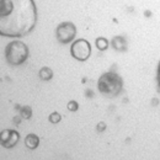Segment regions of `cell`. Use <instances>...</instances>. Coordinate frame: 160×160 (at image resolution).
<instances>
[{
    "label": "cell",
    "instance_id": "6da1fadb",
    "mask_svg": "<svg viewBox=\"0 0 160 160\" xmlns=\"http://www.w3.org/2000/svg\"><path fill=\"white\" fill-rule=\"evenodd\" d=\"M0 33L8 37L27 35L36 25V6L33 1H0Z\"/></svg>",
    "mask_w": 160,
    "mask_h": 160
},
{
    "label": "cell",
    "instance_id": "3957f363",
    "mask_svg": "<svg viewBox=\"0 0 160 160\" xmlns=\"http://www.w3.org/2000/svg\"><path fill=\"white\" fill-rule=\"evenodd\" d=\"M28 57V48L21 41H12L5 48V58L12 65H20Z\"/></svg>",
    "mask_w": 160,
    "mask_h": 160
},
{
    "label": "cell",
    "instance_id": "30bf717a",
    "mask_svg": "<svg viewBox=\"0 0 160 160\" xmlns=\"http://www.w3.org/2000/svg\"><path fill=\"white\" fill-rule=\"evenodd\" d=\"M31 115H32V111H31L30 107H27V106L22 107V110H21V116H22L23 118H30Z\"/></svg>",
    "mask_w": 160,
    "mask_h": 160
},
{
    "label": "cell",
    "instance_id": "4fadbf2b",
    "mask_svg": "<svg viewBox=\"0 0 160 160\" xmlns=\"http://www.w3.org/2000/svg\"><path fill=\"white\" fill-rule=\"evenodd\" d=\"M105 128H106V124H105L103 122H102V123H99V124H98V131L102 132V131H103Z\"/></svg>",
    "mask_w": 160,
    "mask_h": 160
},
{
    "label": "cell",
    "instance_id": "52a82bcc",
    "mask_svg": "<svg viewBox=\"0 0 160 160\" xmlns=\"http://www.w3.org/2000/svg\"><path fill=\"white\" fill-rule=\"evenodd\" d=\"M25 144H26V147L28 149H36L38 147V144H40V138L36 134L31 133L25 138Z\"/></svg>",
    "mask_w": 160,
    "mask_h": 160
},
{
    "label": "cell",
    "instance_id": "7c38bea8",
    "mask_svg": "<svg viewBox=\"0 0 160 160\" xmlns=\"http://www.w3.org/2000/svg\"><path fill=\"white\" fill-rule=\"evenodd\" d=\"M60 120H62V117H60V115L58 112H53V113L49 116V121H51L52 123H58Z\"/></svg>",
    "mask_w": 160,
    "mask_h": 160
},
{
    "label": "cell",
    "instance_id": "9c48e42d",
    "mask_svg": "<svg viewBox=\"0 0 160 160\" xmlns=\"http://www.w3.org/2000/svg\"><path fill=\"white\" fill-rule=\"evenodd\" d=\"M108 46H110L108 41L106 40V38H103V37H99V38L96 40V47H98L100 51H106V49L108 48Z\"/></svg>",
    "mask_w": 160,
    "mask_h": 160
},
{
    "label": "cell",
    "instance_id": "5b68a950",
    "mask_svg": "<svg viewBox=\"0 0 160 160\" xmlns=\"http://www.w3.org/2000/svg\"><path fill=\"white\" fill-rule=\"evenodd\" d=\"M77 35V28L72 22H62L57 27V38L60 43H69L74 40Z\"/></svg>",
    "mask_w": 160,
    "mask_h": 160
},
{
    "label": "cell",
    "instance_id": "ba28073f",
    "mask_svg": "<svg viewBox=\"0 0 160 160\" xmlns=\"http://www.w3.org/2000/svg\"><path fill=\"white\" fill-rule=\"evenodd\" d=\"M40 78L42 80H44V81L51 80L53 78V72H52V69L48 68V67H43L40 70Z\"/></svg>",
    "mask_w": 160,
    "mask_h": 160
},
{
    "label": "cell",
    "instance_id": "8992f818",
    "mask_svg": "<svg viewBox=\"0 0 160 160\" xmlns=\"http://www.w3.org/2000/svg\"><path fill=\"white\" fill-rule=\"evenodd\" d=\"M19 133L14 129H5L1 132V145L4 148H12L19 142Z\"/></svg>",
    "mask_w": 160,
    "mask_h": 160
},
{
    "label": "cell",
    "instance_id": "277c9868",
    "mask_svg": "<svg viewBox=\"0 0 160 160\" xmlns=\"http://www.w3.org/2000/svg\"><path fill=\"white\" fill-rule=\"evenodd\" d=\"M70 53L75 59L84 62V60L88 59L90 57V54H91V46L86 40L81 38V40L73 42L72 48H70Z\"/></svg>",
    "mask_w": 160,
    "mask_h": 160
},
{
    "label": "cell",
    "instance_id": "8fae6325",
    "mask_svg": "<svg viewBox=\"0 0 160 160\" xmlns=\"http://www.w3.org/2000/svg\"><path fill=\"white\" fill-rule=\"evenodd\" d=\"M67 107H68V110L69 111H77L78 110V107H79V105H78V102L77 101H69L68 102V105H67Z\"/></svg>",
    "mask_w": 160,
    "mask_h": 160
},
{
    "label": "cell",
    "instance_id": "5bb4252c",
    "mask_svg": "<svg viewBox=\"0 0 160 160\" xmlns=\"http://www.w3.org/2000/svg\"><path fill=\"white\" fill-rule=\"evenodd\" d=\"M157 79H158V84H159V88H160V63L158 65V75H157Z\"/></svg>",
    "mask_w": 160,
    "mask_h": 160
},
{
    "label": "cell",
    "instance_id": "7a4b0ae2",
    "mask_svg": "<svg viewBox=\"0 0 160 160\" xmlns=\"http://www.w3.org/2000/svg\"><path fill=\"white\" fill-rule=\"evenodd\" d=\"M98 88L101 94L108 98L117 96L123 88V80L115 72H107L102 74L98 82Z\"/></svg>",
    "mask_w": 160,
    "mask_h": 160
}]
</instances>
